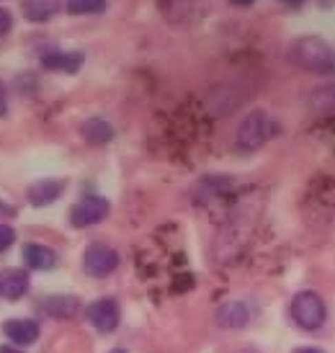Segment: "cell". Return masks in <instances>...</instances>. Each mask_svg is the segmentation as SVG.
Returning <instances> with one entry per match:
<instances>
[{"instance_id": "8", "label": "cell", "mask_w": 335, "mask_h": 353, "mask_svg": "<svg viewBox=\"0 0 335 353\" xmlns=\"http://www.w3.org/2000/svg\"><path fill=\"white\" fill-rule=\"evenodd\" d=\"M214 323L219 327H225V330H240V327H245L250 323V310H247L245 302H225L217 307V312H214Z\"/></svg>"}, {"instance_id": "19", "label": "cell", "mask_w": 335, "mask_h": 353, "mask_svg": "<svg viewBox=\"0 0 335 353\" xmlns=\"http://www.w3.org/2000/svg\"><path fill=\"white\" fill-rule=\"evenodd\" d=\"M8 114V96H6V85L0 83V119Z\"/></svg>"}, {"instance_id": "12", "label": "cell", "mask_w": 335, "mask_h": 353, "mask_svg": "<svg viewBox=\"0 0 335 353\" xmlns=\"http://www.w3.org/2000/svg\"><path fill=\"white\" fill-rule=\"evenodd\" d=\"M21 255H23V263L29 265V268H34V271H50V268H54V263H57L54 250L47 245H41V243H26L23 250H21Z\"/></svg>"}, {"instance_id": "1", "label": "cell", "mask_w": 335, "mask_h": 353, "mask_svg": "<svg viewBox=\"0 0 335 353\" xmlns=\"http://www.w3.org/2000/svg\"><path fill=\"white\" fill-rule=\"evenodd\" d=\"M289 59L292 65L307 72L327 75L335 70V50L320 37H299L289 47Z\"/></svg>"}, {"instance_id": "23", "label": "cell", "mask_w": 335, "mask_h": 353, "mask_svg": "<svg viewBox=\"0 0 335 353\" xmlns=\"http://www.w3.org/2000/svg\"><path fill=\"white\" fill-rule=\"evenodd\" d=\"M232 6H237V8H247V6H253L256 0H230Z\"/></svg>"}, {"instance_id": "11", "label": "cell", "mask_w": 335, "mask_h": 353, "mask_svg": "<svg viewBox=\"0 0 335 353\" xmlns=\"http://www.w3.org/2000/svg\"><path fill=\"white\" fill-rule=\"evenodd\" d=\"M62 191H65V181L44 178V181H37L29 186V201L34 206H50L62 196Z\"/></svg>"}, {"instance_id": "17", "label": "cell", "mask_w": 335, "mask_h": 353, "mask_svg": "<svg viewBox=\"0 0 335 353\" xmlns=\"http://www.w3.org/2000/svg\"><path fill=\"white\" fill-rule=\"evenodd\" d=\"M13 240H16V232H13V227L10 225H0V253L3 250H8L13 245Z\"/></svg>"}, {"instance_id": "13", "label": "cell", "mask_w": 335, "mask_h": 353, "mask_svg": "<svg viewBox=\"0 0 335 353\" xmlns=\"http://www.w3.org/2000/svg\"><path fill=\"white\" fill-rule=\"evenodd\" d=\"M80 134H83V139H85L88 145L101 148V145H109L111 139H114V127H111L106 119L93 117L80 127Z\"/></svg>"}, {"instance_id": "26", "label": "cell", "mask_w": 335, "mask_h": 353, "mask_svg": "<svg viewBox=\"0 0 335 353\" xmlns=\"http://www.w3.org/2000/svg\"><path fill=\"white\" fill-rule=\"evenodd\" d=\"M111 353H127V351H124V348H114Z\"/></svg>"}, {"instance_id": "18", "label": "cell", "mask_w": 335, "mask_h": 353, "mask_svg": "<svg viewBox=\"0 0 335 353\" xmlns=\"http://www.w3.org/2000/svg\"><path fill=\"white\" fill-rule=\"evenodd\" d=\"M10 26H13V19H10V10L0 8V39H3L6 34H8Z\"/></svg>"}, {"instance_id": "10", "label": "cell", "mask_w": 335, "mask_h": 353, "mask_svg": "<svg viewBox=\"0 0 335 353\" xmlns=\"http://www.w3.org/2000/svg\"><path fill=\"white\" fill-rule=\"evenodd\" d=\"M3 333L8 338L10 343L16 345H31L39 341V323H34V320H8V323L3 325Z\"/></svg>"}, {"instance_id": "20", "label": "cell", "mask_w": 335, "mask_h": 353, "mask_svg": "<svg viewBox=\"0 0 335 353\" xmlns=\"http://www.w3.org/2000/svg\"><path fill=\"white\" fill-rule=\"evenodd\" d=\"M0 216H16V206L0 201Z\"/></svg>"}, {"instance_id": "15", "label": "cell", "mask_w": 335, "mask_h": 353, "mask_svg": "<svg viewBox=\"0 0 335 353\" xmlns=\"http://www.w3.org/2000/svg\"><path fill=\"white\" fill-rule=\"evenodd\" d=\"M54 13H57V3L54 0H26L23 3V16L34 21V23L50 21Z\"/></svg>"}, {"instance_id": "21", "label": "cell", "mask_w": 335, "mask_h": 353, "mask_svg": "<svg viewBox=\"0 0 335 353\" xmlns=\"http://www.w3.org/2000/svg\"><path fill=\"white\" fill-rule=\"evenodd\" d=\"M292 353H325L323 348H315V345H299V348H294Z\"/></svg>"}, {"instance_id": "7", "label": "cell", "mask_w": 335, "mask_h": 353, "mask_svg": "<svg viewBox=\"0 0 335 353\" xmlns=\"http://www.w3.org/2000/svg\"><path fill=\"white\" fill-rule=\"evenodd\" d=\"M37 310H39L41 314H47V317H52V320H72L75 314H80L83 304H80L78 296H72V294H54V296L41 299Z\"/></svg>"}, {"instance_id": "22", "label": "cell", "mask_w": 335, "mask_h": 353, "mask_svg": "<svg viewBox=\"0 0 335 353\" xmlns=\"http://www.w3.org/2000/svg\"><path fill=\"white\" fill-rule=\"evenodd\" d=\"M230 353H261V351L253 348V345H240V348H232Z\"/></svg>"}, {"instance_id": "24", "label": "cell", "mask_w": 335, "mask_h": 353, "mask_svg": "<svg viewBox=\"0 0 335 353\" xmlns=\"http://www.w3.org/2000/svg\"><path fill=\"white\" fill-rule=\"evenodd\" d=\"M0 353H21L19 348H13V345H0Z\"/></svg>"}, {"instance_id": "3", "label": "cell", "mask_w": 335, "mask_h": 353, "mask_svg": "<svg viewBox=\"0 0 335 353\" xmlns=\"http://www.w3.org/2000/svg\"><path fill=\"white\" fill-rule=\"evenodd\" d=\"M276 132H278V124L268 117L266 111H253V114L243 119V124L237 127L235 142L240 150H258L261 145H266Z\"/></svg>"}, {"instance_id": "2", "label": "cell", "mask_w": 335, "mask_h": 353, "mask_svg": "<svg viewBox=\"0 0 335 353\" xmlns=\"http://www.w3.org/2000/svg\"><path fill=\"white\" fill-rule=\"evenodd\" d=\"M289 314H292V320H294L296 327H302V330H317V327L325 325L327 307L317 292H309V289H307V292H299V294L292 299Z\"/></svg>"}, {"instance_id": "4", "label": "cell", "mask_w": 335, "mask_h": 353, "mask_svg": "<svg viewBox=\"0 0 335 353\" xmlns=\"http://www.w3.org/2000/svg\"><path fill=\"white\" fill-rule=\"evenodd\" d=\"M116 268H119V253L114 248L103 245V243H90L83 250V271L88 276L103 279V276L114 274Z\"/></svg>"}, {"instance_id": "9", "label": "cell", "mask_w": 335, "mask_h": 353, "mask_svg": "<svg viewBox=\"0 0 335 353\" xmlns=\"http://www.w3.org/2000/svg\"><path fill=\"white\" fill-rule=\"evenodd\" d=\"M29 292V274L23 268H8L0 274V294L8 302H16Z\"/></svg>"}, {"instance_id": "16", "label": "cell", "mask_w": 335, "mask_h": 353, "mask_svg": "<svg viewBox=\"0 0 335 353\" xmlns=\"http://www.w3.org/2000/svg\"><path fill=\"white\" fill-rule=\"evenodd\" d=\"M65 8L70 16H96L106 10V0H68Z\"/></svg>"}, {"instance_id": "14", "label": "cell", "mask_w": 335, "mask_h": 353, "mask_svg": "<svg viewBox=\"0 0 335 353\" xmlns=\"http://www.w3.org/2000/svg\"><path fill=\"white\" fill-rule=\"evenodd\" d=\"M80 65H83L80 52H47L41 57V68L59 70V72H78Z\"/></svg>"}, {"instance_id": "25", "label": "cell", "mask_w": 335, "mask_h": 353, "mask_svg": "<svg viewBox=\"0 0 335 353\" xmlns=\"http://www.w3.org/2000/svg\"><path fill=\"white\" fill-rule=\"evenodd\" d=\"M281 3H289V6H299V3H305V0H281Z\"/></svg>"}, {"instance_id": "6", "label": "cell", "mask_w": 335, "mask_h": 353, "mask_svg": "<svg viewBox=\"0 0 335 353\" xmlns=\"http://www.w3.org/2000/svg\"><path fill=\"white\" fill-rule=\"evenodd\" d=\"M85 317L88 323L99 330V333H114L119 327V320H121V310L114 299H96L93 304L85 307Z\"/></svg>"}, {"instance_id": "5", "label": "cell", "mask_w": 335, "mask_h": 353, "mask_svg": "<svg viewBox=\"0 0 335 353\" xmlns=\"http://www.w3.org/2000/svg\"><path fill=\"white\" fill-rule=\"evenodd\" d=\"M109 199L103 196H85L80 199L78 204L70 209V225L83 230V227H93L103 222L106 216H109Z\"/></svg>"}]
</instances>
